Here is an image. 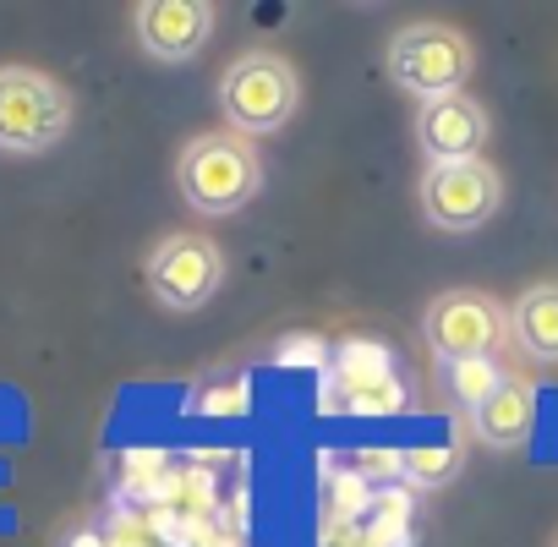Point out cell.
<instances>
[{"mask_svg": "<svg viewBox=\"0 0 558 547\" xmlns=\"http://www.w3.org/2000/svg\"><path fill=\"white\" fill-rule=\"evenodd\" d=\"M175 192L197 214H241L263 192V159L235 132H203L175 159Z\"/></svg>", "mask_w": 558, "mask_h": 547, "instance_id": "6da1fadb", "label": "cell"}, {"mask_svg": "<svg viewBox=\"0 0 558 547\" xmlns=\"http://www.w3.org/2000/svg\"><path fill=\"white\" fill-rule=\"evenodd\" d=\"M302 105V77L279 50H246L219 77V116L235 137H268L279 132Z\"/></svg>", "mask_w": 558, "mask_h": 547, "instance_id": "7a4b0ae2", "label": "cell"}, {"mask_svg": "<svg viewBox=\"0 0 558 547\" xmlns=\"http://www.w3.org/2000/svg\"><path fill=\"white\" fill-rule=\"evenodd\" d=\"M72 132V94L39 66H0V154H45Z\"/></svg>", "mask_w": 558, "mask_h": 547, "instance_id": "3957f363", "label": "cell"}, {"mask_svg": "<svg viewBox=\"0 0 558 547\" xmlns=\"http://www.w3.org/2000/svg\"><path fill=\"white\" fill-rule=\"evenodd\" d=\"M471 66H476V50L460 28L449 23H411L389 39V77L416 94L422 105L427 99H449V94H465L471 83Z\"/></svg>", "mask_w": 558, "mask_h": 547, "instance_id": "277c9868", "label": "cell"}, {"mask_svg": "<svg viewBox=\"0 0 558 547\" xmlns=\"http://www.w3.org/2000/svg\"><path fill=\"white\" fill-rule=\"evenodd\" d=\"M422 219L444 235H471L504 208V175L487 159H454V165H427L416 181Z\"/></svg>", "mask_w": 558, "mask_h": 547, "instance_id": "5b68a950", "label": "cell"}, {"mask_svg": "<svg viewBox=\"0 0 558 547\" xmlns=\"http://www.w3.org/2000/svg\"><path fill=\"white\" fill-rule=\"evenodd\" d=\"M148 296L170 313H197L225 285V252L203 230H170L143 263Z\"/></svg>", "mask_w": 558, "mask_h": 547, "instance_id": "8992f818", "label": "cell"}, {"mask_svg": "<svg viewBox=\"0 0 558 547\" xmlns=\"http://www.w3.org/2000/svg\"><path fill=\"white\" fill-rule=\"evenodd\" d=\"M422 340L438 362L460 356H498L509 345V307L487 291H444L422 313Z\"/></svg>", "mask_w": 558, "mask_h": 547, "instance_id": "52a82bcc", "label": "cell"}, {"mask_svg": "<svg viewBox=\"0 0 558 547\" xmlns=\"http://www.w3.org/2000/svg\"><path fill=\"white\" fill-rule=\"evenodd\" d=\"M219 12L208 0H137L132 7V34L143 45L148 61L181 66L192 56H203V45L214 39Z\"/></svg>", "mask_w": 558, "mask_h": 547, "instance_id": "ba28073f", "label": "cell"}, {"mask_svg": "<svg viewBox=\"0 0 558 547\" xmlns=\"http://www.w3.org/2000/svg\"><path fill=\"white\" fill-rule=\"evenodd\" d=\"M487 110L471 94H449V99H427L416 110V143L427 154V165H454V159H482L487 148Z\"/></svg>", "mask_w": 558, "mask_h": 547, "instance_id": "9c48e42d", "label": "cell"}, {"mask_svg": "<svg viewBox=\"0 0 558 547\" xmlns=\"http://www.w3.org/2000/svg\"><path fill=\"white\" fill-rule=\"evenodd\" d=\"M471 438L476 443H487V449H525L531 443V433H536V389L525 384V378H509L493 400H482L471 416Z\"/></svg>", "mask_w": 558, "mask_h": 547, "instance_id": "30bf717a", "label": "cell"}, {"mask_svg": "<svg viewBox=\"0 0 558 547\" xmlns=\"http://www.w3.org/2000/svg\"><path fill=\"white\" fill-rule=\"evenodd\" d=\"M509 340L531 362H558V280L525 285L509 307Z\"/></svg>", "mask_w": 558, "mask_h": 547, "instance_id": "8fae6325", "label": "cell"}, {"mask_svg": "<svg viewBox=\"0 0 558 547\" xmlns=\"http://www.w3.org/2000/svg\"><path fill=\"white\" fill-rule=\"evenodd\" d=\"M340 367H345V384L356 389L351 394L356 411H395L400 405V384H395V373H389V362H384V351L373 340H356L340 356Z\"/></svg>", "mask_w": 558, "mask_h": 547, "instance_id": "7c38bea8", "label": "cell"}, {"mask_svg": "<svg viewBox=\"0 0 558 547\" xmlns=\"http://www.w3.org/2000/svg\"><path fill=\"white\" fill-rule=\"evenodd\" d=\"M514 373L498 362V356H460V362H438V384H444V394L471 416L482 400H493L504 384H509Z\"/></svg>", "mask_w": 558, "mask_h": 547, "instance_id": "4fadbf2b", "label": "cell"}, {"mask_svg": "<svg viewBox=\"0 0 558 547\" xmlns=\"http://www.w3.org/2000/svg\"><path fill=\"white\" fill-rule=\"evenodd\" d=\"M400 471L416 482V487H444L454 471H460V449L449 443V449H411V454H400Z\"/></svg>", "mask_w": 558, "mask_h": 547, "instance_id": "5bb4252c", "label": "cell"}, {"mask_svg": "<svg viewBox=\"0 0 558 547\" xmlns=\"http://www.w3.org/2000/svg\"><path fill=\"white\" fill-rule=\"evenodd\" d=\"M553 547H558V542H553Z\"/></svg>", "mask_w": 558, "mask_h": 547, "instance_id": "9a60e30c", "label": "cell"}]
</instances>
